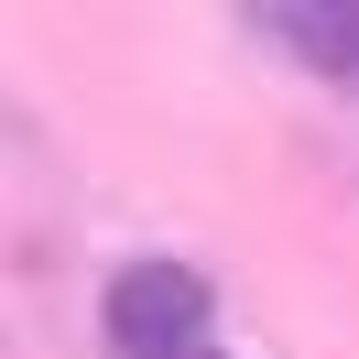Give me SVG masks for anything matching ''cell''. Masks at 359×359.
Listing matches in <instances>:
<instances>
[{"label": "cell", "instance_id": "obj_1", "mask_svg": "<svg viewBox=\"0 0 359 359\" xmlns=\"http://www.w3.org/2000/svg\"><path fill=\"white\" fill-rule=\"evenodd\" d=\"M98 316H109V348H120V359H153V348H196L207 316H218V294H207V272H196V262L142 250V262H120V272H109Z\"/></svg>", "mask_w": 359, "mask_h": 359}, {"label": "cell", "instance_id": "obj_2", "mask_svg": "<svg viewBox=\"0 0 359 359\" xmlns=\"http://www.w3.org/2000/svg\"><path fill=\"white\" fill-rule=\"evenodd\" d=\"M262 33H283L294 55H305L316 76H337V88H359V0H272V11H250Z\"/></svg>", "mask_w": 359, "mask_h": 359}, {"label": "cell", "instance_id": "obj_3", "mask_svg": "<svg viewBox=\"0 0 359 359\" xmlns=\"http://www.w3.org/2000/svg\"><path fill=\"white\" fill-rule=\"evenodd\" d=\"M153 359H229V348H218V337H196V348H153Z\"/></svg>", "mask_w": 359, "mask_h": 359}]
</instances>
